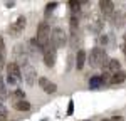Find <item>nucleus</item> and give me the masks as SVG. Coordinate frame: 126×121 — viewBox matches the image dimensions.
<instances>
[{"label": "nucleus", "mask_w": 126, "mask_h": 121, "mask_svg": "<svg viewBox=\"0 0 126 121\" xmlns=\"http://www.w3.org/2000/svg\"><path fill=\"white\" fill-rule=\"evenodd\" d=\"M123 81H126V72L119 71V72H116V74L109 79V82H108V84H121Z\"/></svg>", "instance_id": "nucleus-12"}, {"label": "nucleus", "mask_w": 126, "mask_h": 121, "mask_svg": "<svg viewBox=\"0 0 126 121\" xmlns=\"http://www.w3.org/2000/svg\"><path fill=\"white\" fill-rule=\"evenodd\" d=\"M7 96H9V92H7V86H5L3 76L0 74V99H2V101H5V99H7Z\"/></svg>", "instance_id": "nucleus-15"}, {"label": "nucleus", "mask_w": 126, "mask_h": 121, "mask_svg": "<svg viewBox=\"0 0 126 121\" xmlns=\"http://www.w3.org/2000/svg\"><path fill=\"white\" fill-rule=\"evenodd\" d=\"M50 42L54 44V47H56V49H57V47H64V45H66V42H67V35H66L64 29H61V27L52 29V34H50Z\"/></svg>", "instance_id": "nucleus-4"}, {"label": "nucleus", "mask_w": 126, "mask_h": 121, "mask_svg": "<svg viewBox=\"0 0 126 121\" xmlns=\"http://www.w3.org/2000/svg\"><path fill=\"white\" fill-rule=\"evenodd\" d=\"M84 64H86V50L79 49L78 50V56H76V67H78V69H82Z\"/></svg>", "instance_id": "nucleus-11"}, {"label": "nucleus", "mask_w": 126, "mask_h": 121, "mask_svg": "<svg viewBox=\"0 0 126 121\" xmlns=\"http://www.w3.org/2000/svg\"><path fill=\"white\" fill-rule=\"evenodd\" d=\"M3 66H5V57H0V71L3 69Z\"/></svg>", "instance_id": "nucleus-22"}, {"label": "nucleus", "mask_w": 126, "mask_h": 121, "mask_svg": "<svg viewBox=\"0 0 126 121\" xmlns=\"http://www.w3.org/2000/svg\"><path fill=\"white\" fill-rule=\"evenodd\" d=\"M106 82L103 79V76H93L91 79H89V88L91 89H99V88H103Z\"/></svg>", "instance_id": "nucleus-10"}, {"label": "nucleus", "mask_w": 126, "mask_h": 121, "mask_svg": "<svg viewBox=\"0 0 126 121\" xmlns=\"http://www.w3.org/2000/svg\"><path fill=\"white\" fill-rule=\"evenodd\" d=\"M0 120H2V116H0Z\"/></svg>", "instance_id": "nucleus-25"}, {"label": "nucleus", "mask_w": 126, "mask_h": 121, "mask_svg": "<svg viewBox=\"0 0 126 121\" xmlns=\"http://www.w3.org/2000/svg\"><path fill=\"white\" fill-rule=\"evenodd\" d=\"M81 5H82V2H76V0H71L69 2V7H71V15H79L81 14Z\"/></svg>", "instance_id": "nucleus-13"}, {"label": "nucleus", "mask_w": 126, "mask_h": 121, "mask_svg": "<svg viewBox=\"0 0 126 121\" xmlns=\"http://www.w3.org/2000/svg\"><path fill=\"white\" fill-rule=\"evenodd\" d=\"M12 98H14V101H15V103H17V101H24V99H25V92H24V89L15 88V89H14V92H12Z\"/></svg>", "instance_id": "nucleus-16"}, {"label": "nucleus", "mask_w": 126, "mask_h": 121, "mask_svg": "<svg viewBox=\"0 0 126 121\" xmlns=\"http://www.w3.org/2000/svg\"><path fill=\"white\" fill-rule=\"evenodd\" d=\"M0 57H5V40L0 37Z\"/></svg>", "instance_id": "nucleus-18"}, {"label": "nucleus", "mask_w": 126, "mask_h": 121, "mask_svg": "<svg viewBox=\"0 0 126 121\" xmlns=\"http://www.w3.org/2000/svg\"><path fill=\"white\" fill-rule=\"evenodd\" d=\"M99 9H101V14L104 17H111L114 14V3L109 2V0H101L99 2Z\"/></svg>", "instance_id": "nucleus-9"}, {"label": "nucleus", "mask_w": 126, "mask_h": 121, "mask_svg": "<svg viewBox=\"0 0 126 121\" xmlns=\"http://www.w3.org/2000/svg\"><path fill=\"white\" fill-rule=\"evenodd\" d=\"M99 42L106 45V44H108V37H106V35H104V37H99Z\"/></svg>", "instance_id": "nucleus-21"}, {"label": "nucleus", "mask_w": 126, "mask_h": 121, "mask_svg": "<svg viewBox=\"0 0 126 121\" xmlns=\"http://www.w3.org/2000/svg\"><path fill=\"white\" fill-rule=\"evenodd\" d=\"M5 114H7V109H5V106L0 103V116H5Z\"/></svg>", "instance_id": "nucleus-20"}, {"label": "nucleus", "mask_w": 126, "mask_h": 121, "mask_svg": "<svg viewBox=\"0 0 126 121\" xmlns=\"http://www.w3.org/2000/svg\"><path fill=\"white\" fill-rule=\"evenodd\" d=\"M72 113H74V101L71 99L69 101V108H67V116H71Z\"/></svg>", "instance_id": "nucleus-19"}, {"label": "nucleus", "mask_w": 126, "mask_h": 121, "mask_svg": "<svg viewBox=\"0 0 126 121\" xmlns=\"http://www.w3.org/2000/svg\"><path fill=\"white\" fill-rule=\"evenodd\" d=\"M25 24H27V19L24 17V15H20L19 19L15 20L12 25L9 27V32H10V35L12 37H19L20 34L24 32V29H25Z\"/></svg>", "instance_id": "nucleus-7"}, {"label": "nucleus", "mask_w": 126, "mask_h": 121, "mask_svg": "<svg viewBox=\"0 0 126 121\" xmlns=\"http://www.w3.org/2000/svg\"><path fill=\"white\" fill-rule=\"evenodd\" d=\"M56 7H57V2H50V3H47V7H46V15H49L50 12H54Z\"/></svg>", "instance_id": "nucleus-17"}, {"label": "nucleus", "mask_w": 126, "mask_h": 121, "mask_svg": "<svg viewBox=\"0 0 126 121\" xmlns=\"http://www.w3.org/2000/svg\"><path fill=\"white\" fill-rule=\"evenodd\" d=\"M108 54L104 49H101V47H96V49L91 50V54H89V64H91V67H94V69H99V67H104L108 64Z\"/></svg>", "instance_id": "nucleus-1"}, {"label": "nucleus", "mask_w": 126, "mask_h": 121, "mask_svg": "<svg viewBox=\"0 0 126 121\" xmlns=\"http://www.w3.org/2000/svg\"><path fill=\"white\" fill-rule=\"evenodd\" d=\"M56 52H57V49L54 47V44H52V42H50L47 47L44 49L42 56H44V62H46V66H47V67H54V64H56Z\"/></svg>", "instance_id": "nucleus-6"}, {"label": "nucleus", "mask_w": 126, "mask_h": 121, "mask_svg": "<svg viewBox=\"0 0 126 121\" xmlns=\"http://www.w3.org/2000/svg\"><path fill=\"white\" fill-rule=\"evenodd\" d=\"M101 121H111V120H101Z\"/></svg>", "instance_id": "nucleus-24"}, {"label": "nucleus", "mask_w": 126, "mask_h": 121, "mask_svg": "<svg viewBox=\"0 0 126 121\" xmlns=\"http://www.w3.org/2000/svg\"><path fill=\"white\" fill-rule=\"evenodd\" d=\"M50 27L47 25V22H40L39 27H37V35H35V40L40 45V49L44 50L50 44Z\"/></svg>", "instance_id": "nucleus-2"}, {"label": "nucleus", "mask_w": 126, "mask_h": 121, "mask_svg": "<svg viewBox=\"0 0 126 121\" xmlns=\"http://www.w3.org/2000/svg\"><path fill=\"white\" fill-rule=\"evenodd\" d=\"M14 108L17 111H29L30 109V103L29 101H17V103H14Z\"/></svg>", "instance_id": "nucleus-14"}, {"label": "nucleus", "mask_w": 126, "mask_h": 121, "mask_svg": "<svg viewBox=\"0 0 126 121\" xmlns=\"http://www.w3.org/2000/svg\"><path fill=\"white\" fill-rule=\"evenodd\" d=\"M113 121H123V118H121V116H114V118H113Z\"/></svg>", "instance_id": "nucleus-23"}, {"label": "nucleus", "mask_w": 126, "mask_h": 121, "mask_svg": "<svg viewBox=\"0 0 126 121\" xmlns=\"http://www.w3.org/2000/svg\"><path fill=\"white\" fill-rule=\"evenodd\" d=\"M39 86L42 88V91H44L46 94H54V92L57 91V86H56L54 82H50L47 77H39Z\"/></svg>", "instance_id": "nucleus-8"}, {"label": "nucleus", "mask_w": 126, "mask_h": 121, "mask_svg": "<svg viewBox=\"0 0 126 121\" xmlns=\"http://www.w3.org/2000/svg\"><path fill=\"white\" fill-rule=\"evenodd\" d=\"M22 81V69L17 62H9L7 64V82L10 86H17Z\"/></svg>", "instance_id": "nucleus-3"}, {"label": "nucleus", "mask_w": 126, "mask_h": 121, "mask_svg": "<svg viewBox=\"0 0 126 121\" xmlns=\"http://www.w3.org/2000/svg\"><path fill=\"white\" fill-rule=\"evenodd\" d=\"M20 69H22V77L27 82V86H34L35 84V79H37V71L34 69L29 62L24 64V66H20Z\"/></svg>", "instance_id": "nucleus-5"}]
</instances>
